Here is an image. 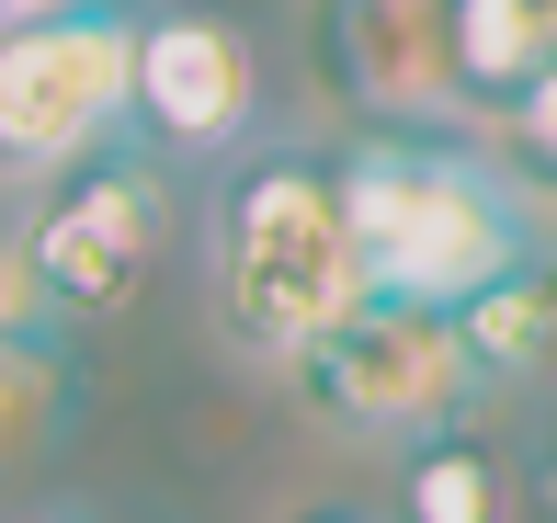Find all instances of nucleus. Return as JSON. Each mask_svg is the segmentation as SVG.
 <instances>
[{
  "instance_id": "nucleus-1",
  "label": "nucleus",
  "mask_w": 557,
  "mask_h": 523,
  "mask_svg": "<svg viewBox=\"0 0 557 523\" xmlns=\"http://www.w3.org/2000/svg\"><path fill=\"white\" fill-rule=\"evenodd\" d=\"M194 251H206L216 341L262 376H296L352 308H375L352 206H342V148H308V137H262L227 171H206V239Z\"/></svg>"
},
{
  "instance_id": "nucleus-2",
  "label": "nucleus",
  "mask_w": 557,
  "mask_h": 523,
  "mask_svg": "<svg viewBox=\"0 0 557 523\" xmlns=\"http://www.w3.org/2000/svg\"><path fill=\"white\" fill-rule=\"evenodd\" d=\"M342 206H352V251H364L375 308H433L467 319L500 273H523L546 251V206L490 137H387L364 126L342 148Z\"/></svg>"
},
{
  "instance_id": "nucleus-3",
  "label": "nucleus",
  "mask_w": 557,
  "mask_h": 523,
  "mask_svg": "<svg viewBox=\"0 0 557 523\" xmlns=\"http://www.w3.org/2000/svg\"><path fill=\"white\" fill-rule=\"evenodd\" d=\"M137 23L148 0H81L0 35V194H46L137 137Z\"/></svg>"
},
{
  "instance_id": "nucleus-4",
  "label": "nucleus",
  "mask_w": 557,
  "mask_h": 523,
  "mask_svg": "<svg viewBox=\"0 0 557 523\" xmlns=\"http://www.w3.org/2000/svg\"><path fill=\"white\" fill-rule=\"evenodd\" d=\"M23 239H35V273H46V296H58L69 331L125 319L148 285H160L171 239H183V171L125 137L103 160L58 171L46 194H23Z\"/></svg>"
},
{
  "instance_id": "nucleus-5",
  "label": "nucleus",
  "mask_w": 557,
  "mask_h": 523,
  "mask_svg": "<svg viewBox=\"0 0 557 523\" xmlns=\"http://www.w3.org/2000/svg\"><path fill=\"white\" fill-rule=\"evenodd\" d=\"M308 398V421H331L352 444H421V433H455L478 421V364H467V331L433 308H352L331 341L285 376Z\"/></svg>"
},
{
  "instance_id": "nucleus-6",
  "label": "nucleus",
  "mask_w": 557,
  "mask_h": 523,
  "mask_svg": "<svg viewBox=\"0 0 557 523\" xmlns=\"http://www.w3.org/2000/svg\"><path fill=\"white\" fill-rule=\"evenodd\" d=\"M273 80L262 35L216 0H148L137 23V148H160L171 171H227L239 148H262Z\"/></svg>"
},
{
  "instance_id": "nucleus-7",
  "label": "nucleus",
  "mask_w": 557,
  "mask_h": 523,
  "mask_svg": "<svg viewBox=\"0 0 557 523\" xmlns=\"http://www.w3.org/2000/svg\"><path fill=\"white\" fill-rule=\"evenodd\" d=\"M308 46H319V91L352 126H387V137H467L478 126L467 80H455V0H319Z\"/></svg>"
},
{
  "instance_id": "nucleus-8",
  "label": "nucleus",
  "mask_w": 557,
  "mask_h": 523,
  "mask_svg": "<svg viewBox=\"0 0 557 523\" xmlns=\"http://www.w3.org/2000/svg\"><path fill=\"white\" fill-rule=\"evenodd\" d=\"M398 523H523V466L500 433L455 421V433H421L398 444V489H387Z\"/></svg>"
},
{
  "instance_id": "nucleus-9",
  "label": "nucleus",
  "mask_w": 557,
  "mask_h": 523,
  "mask_svg": "<svg viewBox=\"0 0 557 523\" xmlns=\"http://www.w3.org/2000/svg\"><path fill=\"white\" fill-rule=\"evenodd\" d=\"M455 331H467V364H478V387H490V398L557 387V239H546L523 273H500Z\"/></svg>"
},
{
  "instance_id": "nucleus-10",
  "label": "nucleus",
  "mask_w": 557,
  "mask_h": 523,
  "mask_svg": "<svg viewBox=\"0 0 557 523\" xmlns=\"http://www.w3.org/2000/svg\"><path fill=\"white\" fill-rule=\"evenodd\" d=\"M546 58H557V23L535 0H455V80H467L478 126H500V114L546 80Z\"/></svg>"
},
{
  "instance_id": "nucleus-11",
  "label": "nucleus",
  "mask_w": 557,
  "mask_h": 523,
  "mask_svg": "<svg viewBox=\"0 0 557 523\" xmlns=\"http://www.w3.org/2000/svg\"><path fill=\"white\" fill-rule=\"evenodd\" d=\"M81 421V341H0V489L58 456Z\"/></svg>"
},
{
  "instance_id": "nucleus-12",
  "label": "nucleus",
  "mask_w": 557,
  "mask_h": 523,
  "mask_svg": "<svg viewBox=\"0 0 557 523\" xmlns=\"http://www.w3.org/2000/svg\"><path fill=\"white\" fill-rule=\"evenodd\" d=\"M0 341H81V331L58 319V296H46V273H35L23 216H0Z\"/></svg>"
},
{
  "instance_id": "nucleus-13",
  "label": "nucleus",
  "mask_w": 557,
  "mask_h": 523,
  "mask_svg": "<svg viewBox=\"0 0 557 523\" xmlns=\"http://www.w3.org/2000/svg\"><path fill=\"white\" fill-rule=\"evenodd\" d=\"M490 137H500V160H512V171H523V183H557V58H546V80H535V91H523V103H512V114H500V126H490Z\"/></svg>"
},
{
  "instance_id": "nucleus-14",
  "label": "nucleus",
  "mask_w": 557,
  "mask_h": 523,
  "mask_svg": "<svg viewBox=\"0 0 557 523\" xmlns=\"http://www.w3.org/2000/svg\"><path fill=\"white\" fill-rule=\"evenodd\" d=\"M285 523H398V512H364V501H308V512H285Z\"/></svg>"
},
{
  "instance_id": "nucleus-15",
  "label": "nucleus",
  "mask_w": 557,
  "mask_h": 523,
  "mask_svg": "<svg viewBox=\"0 0 557 523\" xmlns=\"http://www.w3.org/2000/svg\"><path fill=\"white\" fill-rule=\"evenodd\" d=\"M46 12H81V0H0V35H12V23H46Z\"/></svg>"
},
{
  "instance_id": "nucleus-16",
  "label": "nucleus",
  "mask_w": 557,
  "mask_h": 523,
  "mask_svg": "<svg viewBox=\"0 0 557 523\" xmlns=\"http://www.w3.org/2000/svg\"><path fill=\"white\" fill-rule=\"evenodd\" d=\"M35 523H81V512H35Z\"/></svg>"
},
{
  "instance_id": "nucleus-17",
  "label": "nucleus",
  "mask_w": 557,
  "mask_h": 523,
  "mask_svg": "<svg viewBox=\"0 0 557 523\" xmlns=\"http://www.w3.org/2000/svg\"><path fill=\"white\" fill-rule=\"evenodd\" d=\"M535 12H546V23H557V0H535Z\"/></svg>"
}]
</instances>
